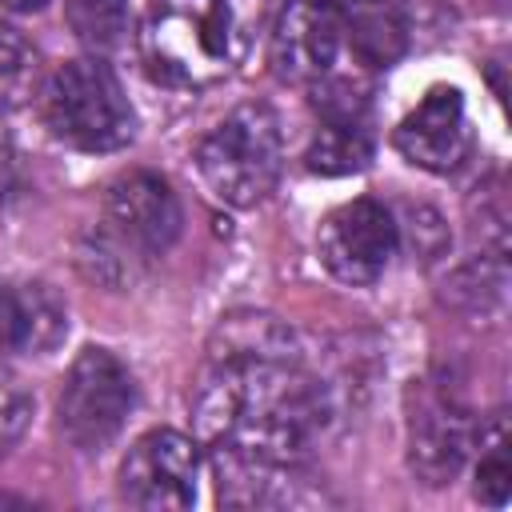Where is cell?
<instances>
[{
    "mask_svg": "<svg viewBox=\"0 0 512 512\" xmlns=\"http://www.w3.org/2000/svg\"><path fill=\"white\" fill-rule=\"evenodd\" d=\"M132 404H136L132 372L108 348H84L64 376L56 420L72 448L104 452L128 424Z\"/></svg>",
    "mask_w": 512,
    "mask_h": 512,
    "instance_id": "obj_5",
    "label": "cell"
},
{
    "mask_svg": "<svg viewBox=\"0 0 512 512\" xmlns=\"http://www.w3.org/2000/svg\"><path fill=\"white\" fill-rule=\"evenodd\" d=\"M140 52L160 84L208 88L224 80L240 52L232 0H148Z\"/></svg>",
    "mask_w": 512,
    "mask_h": 512,
    "instance_id": "obj_2",
    "label": "cell"
},
{
    "mask_svg": "<svg viewBox=\"0 0 512 512\" xmlns=\"http://www.w3.org/2000/svg\"><path fill=\"white\" fill-rule=\"evenodd\" d=\"M4 8H12V12H40L48 0H0Z\"/></svg>",
    "mask_w": 512,
    "mask_h": 512,
    "instance_id": "obj_20",
    "label": "cell"
},
{
    "mask_svg": "<svg viewBox=\"0 0 512 512\" xmlns=\"http://www.w3.org/2000/svg\"><path fill=\"white\" fill-rule=\"evenodd\" d=\"M64 20L72 28V36L100 52L120 48L124 32H128V0H68L64 4Z\"/></svg>",
    "mask_w": 512,
    "mask_h": 512,
    "instance_id": "obj_16",
    "label": "cell"
},
{
    "mask_svg": "<svg viewBox=\"0 0 512 512\" xmlns=\"http://www.w3.org/2000/svg\"><path fill=\"white\" fill-rule=\"evenodd\" d=\"M196 168L220 204L252 208L284 172V132L268 104L232 108L196 148Z\"/></svg>",
    "mask_w": 512,
    "mask_h": 512,
    "instance_id": "obj_4",
    "label": "cell"
},
{
    "mask_svg": "<svg viewBox=\"0 0 512 512\" xmlns=\"http://www.w3.org/2000/svg\"><path fill=\"white\" fill-rule=\"evenodd\" d=\"M480 444H484V452H480V464H476V496H480L484 504L500 508V504L508 500V480H512V472H508V436H504V424L496 420L492 432H480Z\"/></svg>",
    "mask_w": 512,
    "mask_h": 512,
    "instance_id": "obj_18",
    "label": "cell"
},
{
    "mask_svg": "<svg viewBox=\"0 0 512 512\" xmlns=\"http://www.w3.org/2000/svg\"><path fill=\"white\" fill-rule=\"evenodd\" d=\"M36 76H40L36 48L16 28L0 24V116L20 108L36 92Z\"/></svg>",
    "mask_w": 512,
    "mask_h": 512,
    "instance_id": "obj_17",
    "label": "cell"
},
{
    "mask_svg": "<svg viewBox=\"0 0 512 512\" xmlns=\"http://www.w3.org/2000/svg\"><path fill=\"white\" fill-rule=\"evenodd\" d=\"M64 336V308L44 288H12L0 280V348L44 352Z\"/></svg>",
    "mask_w": 512,
    "mask_h": 512,
    "instance_id": "obj_14",
    "label": "cell"
},
{
    "mask_svg": "<svg viewBox=\"0 0 512 512\" xmlns=\"http://www.w3.org/2000/svg\"><path fill=\"white\" fill-rule=\"evenodd\" d=\"M476 428L468 408L444 384H420L416 408L408 412V464L424 484H448L468 452Z\"/></svg>",
    "mask_w": 512,
    "mask_h": 512,
    "instance_id": "obj_10",
    "label": "cell"
},
{
    "mask_svg": "<svg viewBox=\"0 0 512 512\" xmlns=\"http://www.w3.org/2000/svg\"><path fill=\"white\" fill-rule=\"evenodd\" d=\"M200 480V444L176 428L144 432L120 464V496L148 512L192 508Z\"/></svg>",
    "mask_w": 512,
    "mask_h": 512,
    "instance_id": "obj_6",
    "label": "cell"
},
{
    "mask_svg": "<svg viewBox=\"0 0 512 512\" xmlns=\"http://www.w3.org/2000/svg\"><path fill=\"white\" fill-rule=\"evenodd\" d=\"M296 332L268 312L220 316L192 392L208 448L276 464H304L328 420V392L304 368Z\"/></svg>",
    "mask_w": 512,
    "mask_h": 512,
    "instance_id": "obj_1",
    "label": "cell"
},
{
    "mask_svg": "<svg viewBox=\"0 0 512 512\" xmlns=\"http://www.w3.org/2000/svg\"><path fill=\"white\" fill-rule=\"evenodd\" d=\"M44 128L76 152H116L136 136V112L100 56L60 64L40 92Z\"/></svg>",
    "mask_w": 512,
    "mask_h": 512,
    "instance_id": "obj_3",
    "label": "cell"
},
{
    "mask_svg": "<svg viewBox=\"0 0 512 512\" xmlns=\"http://www.w3.org/2000/svg\"><path fill=\"white\" fill-rule=\"evenodd\" d=\"M32 420V396L12 376H0V452H8Z\"/></svg>",
    "mask_w": 512,
    "mask_h": 512,
    "instance_id": "obj_19",
    "label": "cell"
},
{
    "mask_svg": "<svg viewBox=\"0 0 512 512\" xmlns=\"http://www.w3.org/2000/svg\"><path fill=\"white\" fill-rule=\"evenodd\" d=\"M104 224L120 252L160 256L180 236V200L156 172H124L108 184Z\"/></svg>",
    "mask_w": 512,
    "mask_h": 512,
    "instance_id": "obj_9",
    "label": "cell"
},
{
    "mask_svg": "<svg viewBox=\"0 0 512 512\" xmlns=\"http://www.w3.org/2000/svg\"><path fill=\"white\" fill-rule=\"evenodd\" d=\"M344 48L356 68H388L408 52V8L400 0H336Z\"/></svg>",
    "mask_w": 512,
    "mask_h": 512,
    "instance_id": "obj_13",
    "label": "cell"
},
{
    "mask_svg": "<svg viewBox=\"0 0 512 512\" xmlns=\"http://www.w3.org/2000/svg\"><path fill=\"white\" fill-rule=\"evenodd\" d=\"M316 248H320V264L340 284L364 288L376 284L396 256V224L384 204L360 196L324 216Z\"/></svg>",
    "mask_w": 512,
    "mask_h": 512,
    "instance_id": "obj_8",
    "label": "cell"
},
{
    "mask_svg": "<svg viewBox=\"0 0 512 512\" xmlns=\"http://www.w3.org/2000/svg\"><path fill=\"white\" fill-rule=\"evenodd\" d=\"M344 52V24L336 0H288L272 24L268 64L284 84L316 88L336 76Z\"/></svg>",
    "mask_w": 512,
    "mask_h": 512,
    "instance_id": "obj_7",
    "label": "cell"
},
{
    "mask_svg": "<svg viewBox=\"0 0 512 512\" xmlns=\"http://www.w3.org/2000/svg\"><path fill=\"white\" fill-rule=\"evenodd\" d=\"M368 160H372L368 120H320L304 152L308 172H320V176H348V172H360Z\"/></svg>",
    "mask_w": 512,
    "mask_h": 512,
    "instance_id": "obj_15",
    "label": "cell"
},
{
    "mask_svg": "<svg viewBox=\"0 0 512 512\" xmlns=\"http://www.w3.org/2000/svg\"><path fill=\"white\" fill-rule=\"evenodd\" d=\"M212 480L220 504L232 508H284L304 496V464H276V460H256L244 452L212 448Z\"/></svg>",
    "mask_w": 512,
    "mask_h": 512,
    "instance_id": "obj_12",
    "label": "cell"
},
{
    "mask_svg": "<svg viewBox=\"0 0 512 512\" xmlns=\"http://www.w3.org/2000/svg\"><path fill=\"white\" fill-rule=\"evenodd\" d=\"M396 152L424 168V172H452L468 156V116H464V96L448 84L432 88L392 132Z\"/></svg>",
    "mask_w": 512,
    "mask_h": 512,
    "instance_id": "obj_11",
    "label": "cell"
}]
</instances>
